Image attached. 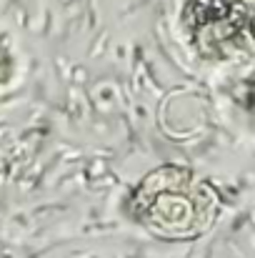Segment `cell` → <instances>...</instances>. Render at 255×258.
Here are the masks:
<instances>
[{
  "instance_id": "cell-4",
  "label": "cell",
  "mask_w": 255,
  "mask_h": 258,
  "mask_svg": "<svg viewBox=\"0 0 255 258\" xmlns=\"http://www.w3.org/2000/svg\"><path fill=\"white\" fill-rule=\"evenodd\" d=\"M243 98H245L248 108L255 110V71H253V76L245 81V86H243Z\"/></svg>"
},
{
  "instance_id": "cell-3",
  "label": "cell",
  "mask_w": 255,
  "mask_h": 258,
  "mask_svg": "<svg viewBox=\"0 0 255 258\" xmlns=\"http://www.w3.org/2000/svg\"><path fill=\"white\" fill-rule=\"evenodd\" d=\"M10 73H13V58H10V50H8L5 40L0 38V88L10 81Z\"/></svg>"
},
{
  "instance_id": "cell-2",
  "label": "cell",
  "mask_w": 255,
  "mask_h": 258,
  "mask_svg": "<svg viewBox=\"0 0 255 258\" xmlns=\"http://www.w3.org/2000/svg\"><path fill=\"white\" fill-rule=\"evenodd\" d=\"M183 33L190 50L208 63H225L255 48V5L248 0H188Z\"/></svg>"
},
{
  "instance_id": "cell-1",
  "label": "cell",
  "mask_w": 255,
  "mask_h": 258,
  "mask_svg": "<svg viewBox=\"0 0 255 258\" xmlns=\"http://www.w3.org/2000/svg\"><path fill=\"white\" fill-rule=\"evenodd\" d=\"M128 211L160 241H193L215 226L223 201L208 178L193 168L165 163L145 173L130 190Z\"/></svg>"
}]
</instances>
